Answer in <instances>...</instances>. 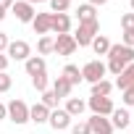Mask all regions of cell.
<instances>
[{"label": "cell", "instance_id": "74e56055", "mask_svg": "<svg viewBox=\"0 0 134 134\" xmlns=\"http://www.w3.org/2000/svg\"><path fill=\"white\" fill-rule=\"evenodd\" d=\"M29 5H34V3H47V0H26Z\"/></svg>", "mask_w": 134, "mask_h": 134}, {"label": "cell", "instance_id": "9a60e30c", "mask_svg": "<svg viewBox=\"0 0 134 134\" xmlns=\"http://www.w3.org/2000/svg\"><path fill=\"white\" fill-rule=\"evenodd\" d=\"M47 118H50V108H45L42 103H37V105L29 108V121H34V124H47Z\"/></svg>", "mask_w": 134, "mask_h": 134}, {"label": "cell", "instance_id": "7a4b0ae2", "mask_svg": "<svg viewBox=\"0 0 134 134\" xmlns=\"http://www.w3.org/2000/svg\"><path fill=\"white\" fill-rule=\"evenodd\" d=\"M8 118H11L16 126L26 124V121H29V105H26L24 100H11V103H8Z\"/></svg>", "mask_w": 134, "mask_h": 134}, {"label": "cell", "instance_id": "cb8c5ba5", "mask_svg": "<svg viewBox=\"0 0 134 134\" xmlns=\"http://www.w3.org/2000/svg\"><path fill=\"white\" fill-rule=\"evenodd\" d=\"M42 105H45V108H50V110H55V108H58V97H55V92H53V90H45V92H42Z\"/></svg>", "mask_w": 134, "mask_h": 134}, {"label": "cell", "instance_id": "83f0119b", "mask_svg": "<svg viewBox=\"0 0 134 134\" xmlns=\"http://www.w3.org/2000/svg\"><path fill=\"white\" fill-rule=\"evenodd\" d=\"M71 134H92V131L87 121H79V124H71Z\"/></svg>", "mask_w": 134, "mask_h": 134}, {"label": "cell", "instance_id": "d590c367", "mask_svg": "<svg viewBox=\"0 0 134 134\" xmlns=\"http://www.w3.org/2000/svg\"><path fill=\"white\" fill-rule=\"evenodd\" d=\"M13 3H16V0H0V8H5V11H8Z\"/></svg>", "mask_w": 134, "mask_h": 134}, {"label": "cell", "instance_id": "277c9868", "mask_svg": "<svg viewBox=\"0 0 134 134\" xmlns=\"http://www.w3.org/2000/svg\"><path fill=\"white\" fill-rule=\"evenodd\" d=\"M5 53H8V60H26L32 55V47H29V42L16 40V42H8Z\"/></svg>", "mask_w": 134, "mask_h": 134}, {"label": "cell", "instance_id": "8d00e7d4", "mask_svg": "<svg viewBox=\"0 0 134 134\" xmlns=\"http://www.w3.org/2000/svg\"><path fill=\"white\" fill-rule=\"evenodd\" d=\"M105 3H108V0H90V5H95V8L97 5H105Z\"/></svg>", "mask_w": 134, "mask_h": 134}, {"label": "cell", "instance_id": "ac0fdd59", "mask_svg": "<svg viewBox=\"0 0 134 134\" xmlns=\"http://www.w3.org/2000/svg\"><path fill=\"white\" fill-rule=\"evenodd\" d=\"M84 108H87V103H84V100H79V97H69V100H66V108H63V110L74 118V116H82V113H84Z\"/></svg>", "mask_w": 134, "mask_h": 134}, {"label": "cell", "instance_id": "7c38bea8", "mask_svg": "<svg viewBox=\"0 0 134 134\" xmlns=\"http://www.w3.org/2000/svg\"><path fill=\"white\" fill-rule=\"evenodd\" d=\"M24 69H26V74H29V76H37V74H45L47 63H45V58H42V55H29V58L24 60Z\"/></svg>", "mask_w": 134, "mask_h": 134}, {"label": "cell", "instance_id": "b9f144b4", "mask_svg": "<svg viewBox=\"0 0 134 134\" xmlns=\"http://www.w3.org/2000/svg\"><path fill=\"white\" fill-rule=\"evenodd\" d=\"M69 3H71V0H69Z\"/></svg>", "mask_w": 134, "mask_h": 134}, {"label": "cell", "instance_id": "f546056e", "mask_svg": "<svg viewBox=\"0 0 134 134\" xmlns=\"http://www.w3.org/2000/svg\"><path fill=\"white\" fill-rule=\"evenodd\" d=\"M11 84H13V79L3 71V74H0V92H8V90H11Z\"/></svg>", "mask_w": 134, "mask_h": 134}, {"label": "cell", "instance_id": "484cf974", "mask_svg": "<svg viewBox=\"0 0 134 134\" xmlns=\"http://www.w3.org/2000/svg\"><path fill=\"white\" fill-rule=\"evenodd\" d=\"M47 3H50V8H53V13H66V11H69V0H47Z\"/></svg>", "mask_w": 134, "mask_h": 134}, {"label": "cell", "instance_id": "9c48e42d", "mask_svg": "<svg viewBox=\"0 0 134 134\" xmlns=\"http://www.w3.org/2000/svg\"><path fill=\"white\" fill-rule=\"evenodd\" d=\"M47 124L55 129V131H63V129H71V116L66 113V110H50V118H47Z\"/></svg>", "mask_w": 134, "mask_h": 134}, {"label": "cell", "instance_id": "d4e9b609", "mask_svg": "<svg viewBox=\"0 0 134 134\" xmlns=\"http://www.w3.org/2000/svg\"><path fill=\"white\" fill-rule=\"evenodd\" d=\"M32 87H34L37 92H45V90H47V74H37V76H32Z\"/></svg>", "mask_w": 134, "mask_h": 134}, {"label": "cell", "instance_id": "5bb4252c", "mask_svg": "<svg viewBox=\"0 0 134 134\" xmlns=\"http://www.w3.org/2000/svg\"><path fill=\"white\" fill-rule=\"evenodd\" d=\"M71 90H74V87H71V82L66 79V76H58V79L53 82V92H55V97H58V100H60V97L69 100V97H71Z\"/></svg>", "mask_w": 134, "mask_h": 134}, {"label": "cell", "instance_id": "2e32d148", "mask_svg": "<svg viewBox=\"0 0 134 134\" xmlns=\"http://www.w3.org/2000/svg\"><path fill=\"white\" fill-rule=\"evenodd\" d=\"M110 124H113V129H121V131H124V129L131 124V116H129L124 108H116V110L110 113Z\"/></svg>", "mask_w": 134, "mask_h": 134}, {"label": "cell", "instance_id": "44dd1931", "mask_svg": "<svg viewBox=\"0 0 134 134\" xmlns=\"http://www.w3.org/2000/svg\"><path fill=\"white\" fill-rule=\"evenodd\" d=\"M76 19H79V24H82V21H92V19H97V11H95V5H90V3L79 5V11H76Z\"/></svg>", "mask_w": 134, "mask_h": 134}, {"label": "cell", "instance_id": "8992f818", "mask_svg": "<svg viewBox=\"0 0 134 134\" xmlns=\"http://www.w3.org/2000/svg\"><path fill=\"white\" fill-rule=\"evenodd\" d=\"M11 11L16 13V19H19L21 24H32V19L37 16V11H34V5H29L26 0H16V3L11 5Z\"/></svg>", "mask_w": 134, "mask_h": 134}, {"label": "cell", "instance_id": "d6a6232c", "mask_svg": "<svg viewBox=\"0 0 134 134\" xmlns=\"http://www.w3.org/2000/svg\"><path fill=\"white\" fill-rule=\"evenodd\" d=\"M8 63H11V60H8V55H3V53H0V74L8 69Z\"/></svg>", "mask_w": 134, "mask_h": 134}, {"label": "cell", "instance_id": "e575fe53", "mask_svg": "<svg viewBox=\"0 0 134 134\" xmlns=\"http://www.w3.org/2000/svg\"><path fill=\"white\" fill-rule=\"evenodd\" d=\"M3 118H8V105L0 103V121H3Z\"/></svg>", "mask_w": 134, "mask_h": 134}, {"label": "cell", "instance_id": "1f68e13d", "mask_svg": "<svg viewBox=\"0 0 134 134\" xmlns=\"http://www.w3.org/2000/svg\"><path fill=\"white\" fill-rule=\"evenodd\" d=\"M124 45L134 50V29H131V32H124Z\"/></svg>", "mask_w": 134, "mask_h": 134}, {"label": "cell", "instance_id": "ab89813d", "mask_svg": "<svg viewBox=\"0 0 134 134\" xmlns=\"http://www.w3.org/2000/svg\"><path fill=\"white\" fill-rule=\"evenodd\" d=\"M129 3H131V13H134V0H129Z\"/></svg>", "mask_w": 134, "mask_h": 134}, {"label": "cell", "instance_id": "4fadbf2b", "mask_svg": "<svg viewBox=\"0 0 134 134\" xmlns=\"http://www.w3.org/2000/svg\"><path fill=\"white\" fill-rule=\"evenodd\" d=\"M131 84H134V63H129L126 69H124V71L116 76V87H118L121 92H124V90H129Z\"/></svg>", "mask_w": 134, "mask_h": 134}, {"label": "cell", "instance_id": "8fae6325", "mask_svg": "<svg viewBox=\"0 0 134 134\" xmlns=\"http://www.w3.org/2000/svg\"><path fill=\"white\" fill-rule=\"evenodd\" d=\"M55 53L58 55H74L76 53V42L71 34H58L55 37Z\"/></svg>", "mask_w": 134, "mask_h": 134}, {"label": "cell", "instance_id": "f1b7e54d", "mask_svg": "<svg viewBox=\"0 0 134 134\" xmlns=\"http://www.w3.org/2000/svg\"><path fill=\"white\" fill-rule=\"evenodd\" d=\"M121 26H124V32H131L134 29V13H124L121 16Z\"/></svg>", "mask_w": 134, "mask_h": 134}, {"label": "cell", "instance_id": "60d3db41", "mask_svg": "<svg viewBox=\"0 0 134 134\" xmlns=\"http://www.w3.org/2000/svg\"><path fill=\"white\" fill-rule=\"evenodd\" d=\"M131 121H134V116H131Z\"/></svg>", "mask_w": 134, "mask_h": 134}, {"label": "cell", "instance_id": "4dcf8cb0", "mask_svg": "<svg viewBox=\"0 0 134 134\" xmlns=\"http://www.w3.org/2000/svg\"><path fill=\"white\" fill-rule=\"evenodd\" d=\"M121 100H124V105H134V84L129 90H124V97Z\"/></svg>", "mask_w": 134, "mask_h": 134}, {"label": "cell", "instance_id": "836d02e7", "mask_svg": "<svg viewBox=\"0 0 134 134\" xmlns=\"http://www.w3.org/2000/svg\"><path fill=\"white\" fill-rule=\"evenodd\" d=\"M5 47H8V34H5V32H0V53H3Z\"/></svg>", "mask_w": 134, "mask_h": 134}, {"label": "cell", "instance_id": "52a82bcc", "mask_svg": "<svg viewBox=\"0 0 134 134\" xmlns=\"http://www.w3.org/2000/svg\"><path fill=\"white\" fill-rule=\"evenodd\" d=\"M50 32L69 34L71 32V16L69 13H50Z\"/></svg>", "mask_w": 134, "mask_h": 134}, {"label": "cell", "instance_id": "5b68a950", "mask_svg": "<svg viewBox=\"0 0 134 134\" xmlns=\"http://www.w3.org/2000/svg\"><path fill=\"white\" fill-rule=\"evenodd\" d=\"M90 110H92V116H110L113 110H116V105H113V100L110 97H90Z\"/></svg>", "mask_w": 134, "mask_h": 134}, {"label": "cell", "instance_id": "4316f807", "mask_svg": "<svg viewBox=\"0 0 134 134\" xmlns=\"http://www.w3.org/2000/svg\"><path fill=\"white\" fill-rule=\"evenodd\" d=\"M105 69H108L113 76H118V74L126 69V63H121V60H108V66H105Z\"/></svg>", "mask_w": 134, "mask_h": 134}, {"label": "cell", "instance_id": "ffe728a7", "mask_svg": "<svg viewBox=\"0 0 134 134\" xmlns=\"http://www.w3.org/2000/svg\"><path fill=\"white\" fill-rule=\"evenodd\" d=\"M97 55H108V50H110V40L105 37V34H97L95 40H92V45H90Z\"/></svg>", "mask_w": 134, "mask_h": 134}, {"label": "cell", "instance_id": "d6986e66", "mask_svg": "<svg viewBox=\"0 0 134 134\" xmlns=\"http://www.w3.org/2000/svg\"><path fill=\"white\" fill-rule=\"evenodd\" d=\"M60 76H66V79H69V82H71V87H74V84H79V82H84V79H82V69H79V66H74V63H69V66H66Z\"/></svg>", "mask_w": 134, "mask_h": 134}, {"label": "cell", "instance_id": "30bf717a", "mask_svg": "<svg viewBox=\"0 0 134 134\" xmlns=\"http://www.w3.org/2000/svg\"><path fill=\"white\" fill-rule=\"evenodd\" d=\"M87 124H90L92 134H113V124L105 116H92V118H87Z\"/></svg>", "mask_w": 134, "mask_h": 134}, {"label": "cell", "instance_id": "6da1fadb", "mask_svg": "<svg viewBox=\"0 0 134 134\" xmlns=\"http://www.w3.org/2000/svg\"><path fill=\"white\" fill-rule=\"evenodd\" d=\"M97 32H100V24H97V19H92V21H82L79 29H76V34H71V37H74L76 47H87V45H92V40L97 37Z\"/></svg>", "mask_w": 134, "mask_h": 134}, {"label": "cell", "instance_id": "ba28073f", "mask_svg": "<svg viewBox=\"0 0 134 134\" xmlns=\"http://www.w3.org/2000/svg\"><path fill=\"white\" fill-rule=\"evenodd\" d=\"M108 60H121V63H134V50L126 47V45H110L108 50Z\"/></svg>", "mask_w": 134, "mask_h": 134}, {"label": "cell", "instance_id": "7402d4cb", "mask_svg": "<svg viewBox=\"0 0 134 134\" xmlns=\"http://www.w3.org/2000/svg\"><path fill=\"white\" fill-rule=\"evenodd\" d=\"M110 90H113V84L108 79H100L97 84H92V97H108Z\"/></svg>", "mask_w": 134, "mask_h": 134}, {"label": "cell", "instance_id": "603a6c76", "mask_svg": "<svg viewBox=\"0 0 134 134\" xmlns=\"http://www.w3.org/2000/svg\"><path fill=\"white\" fill-rule=\"evenodd\" d=\"M37 50H40V55H50V53H55V40L53 37H40V42H37Z\"/></svg>", "mask_w": 134, "mask_h": 134}, {"label": "cell", "instance_id": "f35d334b", "mask_svg": "<svg viewBox=\"0 0 134 134\" xmlns=\"http://www.w3.org/2000/svg\"><path fill=\"white\" fill-rule=\"evenodd\" d=\"M5 13H8L5 8H0V21H3V19H5Z\"/></svg>", "mask_w": 134, "mask_h": 134}, {"label": "cell", "instance_id": "3957f363", "mask_svg": "<svg viewBox=\"0 0 134 134\" xmlns=\"http://www.w3.org/2000/svg\"><path fill=\"white\" fill-rule=\"evenodd\" d=\"M105 63H100V60H90L84 69H82V79L84 82H90V84H97L100 79H105Z\"/></svg>", "mask_w": 134, "mask_h": 134}, {"label": "cell", "instance_id": "e0dca14e", "mask_svg": "<svg viewBox=\"0 0 134 134\" xmlns=\"http://www.w3.org/2000/svg\"><path fill=\"white\" fill-rule=\"evenodd\" d=\"M32 29L45 37V34L50 32V13H37V16L32 19Z\"/></svg>", "mask_w": 134, "mask_h": 134}]
</instances>
